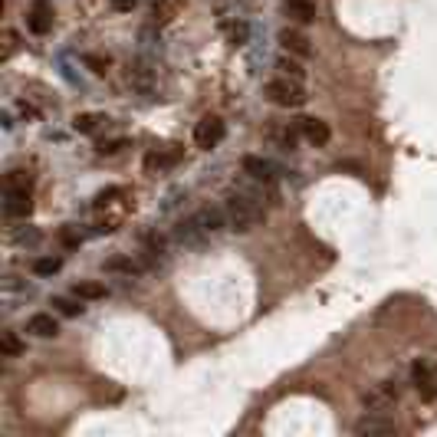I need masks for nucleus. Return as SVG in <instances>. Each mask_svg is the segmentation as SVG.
I'll return each instance as SVG.
<instances>
[{"mask_svg": "<svg viewBox=\"0 0 437 437\" xmlns=\"http://www.w3.org/2000/svg\"><path fill=\"white\" fill-rule=\"evenodd\" d=\"M263 194L260 191H237L224 200V217H227V227L237 230V234H250L263 220Z\"/></svg>", "mask_w": 437, "mask_h": 437, "instance_id": "f257e3e1", "label": "nucleus"}, {"mask_svg": "<svg viewBox=\"0 0 437 437\" xmlns=\"http://www.w3.org/2000/svg\"><path fill=\"white\" fill-rule=\"evenodd\" d=\"M401 391H405L401 375H388V378H381L378 385H371V388L361 395V408L375 411V414H388V411L395 408V401L401 398Z\"/></svg>", "mask_w": 437, "mask_h": 437, "instance_id": "f03ea898", "label": "nucleus"}, {"mask_svg": "<svg viewBox=\"0 0 437 437\" xmlns=\"http://www.w3.org/2000/svg\"><path fill=\"white\" fill-rule=\"evenodd\" d=\"M266 99L283 109H299L306 102V89L299 79H289V76H280V79H270L266 83Z\"/></svg>", "mask_w": 437, "mask_h": 437, "instance_id": "7ed1b4c3", "label": "nucleus"}, {"mask_svg": "<svg viewBox=\"0 0 437 437\" xmlns=\"http://www.w3.org/2000/svg\"><path fill=\"white\" fill-rule=\"evenodd\" d=\"M411 385L418 388V395L424 401H437V361L418 359L411 365Z\"/></svg>", "mask_w": 437, "mask_h": 437, "instance_id": "20e7f679", "label": "nucleus"}, {"mask_svg": "<svg viewBox=\"0 0 437 437\" xmlns=\"http://www.w3.org/2000/svg\"><path fill=\"white\" fill-rule=\"evenodd\" d=\"M220 142H224V119L204 115V119L194 125V145H198L200 152H210V148H217Z\"/></svg>", "mask_w": 437, "mask_h": 437, "instance_id": "39448f33", "label": "nucleus"}, {"mask_svg": "<svg viewBox=\"0 0 437 437\" xmlns=\"http://www.w3.org/2000/svg\"><path fill=\"white\" fill-rule=\"evenodd\" d=\"M352 434H359V437L395 434V421H388L385 414H375V411H365V418H359L352 424Z\"/></svg>", "mask_w": 437, "mask_h": 437, "instance_id": "423d86ee", "label": "nucleus"}, {"mask_svg": "<svg viewBox=\"0 0 437 437\" xmlns=\"http://www.w3.org/2000/svg\"><path fill=\"white\" fill-rule=\"evenodd\" d=\"M296 128H299V135H303L309 145H316V148L329 145V125L319 122V119H299V122H296Z\"/></svg>", "mask_w": 437, "mask_h": 437, "instance_id": "0eeeda50", "label": "nucleus"}, {"mask_svg": "<svg viewBox=\"0 0 437 437\" xmlns=\"http://www.w3.org/2000/svg\"><path fill=\"white\" fill-rule=\"evenodd\" d=\"M244 174H250L253 181H260V184H273L276 181V168L266 158H260V155H247L244 158Z\"/></svg>", "mask_w": 437, "mask_h": 437, "instance_id": "6e6552de", "label": "nucleus"}, {"mask_svg": "<svg viewBox=\"0 0 437 437\" xmlns=\"http://www.w3.org/2000/svg\"><path fill=\"white\" fill-rule=\"evenodd\" d=\"M280 43H283V49L286 53H293V56H309V53H313L309 37H306L303 30H293V27L280 30Z\"/></svg>", "mask_w": 437, "mask_h": 437, "instance_id": "1a4fd4ad", "label": "nucleus"}, {"mask_svg": "<svg viewBox=\"0 0 437 437\" xmlns=\"http://www.w3.org/2000/svg\"><path fill=\"white\" fill-rule=\"evenodd\" d=\"M27 333H30V335H37V339H53V335H59L56 316H49V313L30 316V319H27Z\"/></svg>", "mask_w": 437, "mask_h": 437, "instance_id": "9d476101", "label": "nucleus"}, {"mask_svg": "<svg viewBox=\"0 0 437 437\" xmlns=\"http://www.w3.org/2000/svg\"><path fill=\"white\" fill-rule=\"evenodd\" d=\"M33 210V200H30V191H13L7 188V200H4V214L7 217H27Z\"/></svg>", "mask_w": 437, "mask_h": 437, "instance_id": "9b49d317", "label": "nucleus"}, {"mask_svg": "<svg viewBox=\"0 0 437 437\" xmlns=\"http://www.w3.org/2000/svg\"><path fill=\"white\" fill-rule=\"evenodd\" d=\"M27 23H30V30H33V33H40V37H43V33H49V27H53V10H49L47 0H37V4H33Z\"/></svg>", "mask_w": 437, "mask_h": 437, "instance_id": "f8f14e48", "label": "nucleus"}, {"mask_svg": "<svg viewBox=\"0 0 437 437\" xmlns=\"http://www.w3.org/2000/svg\"><path fill=\"white\" fill-rule=\"evenodd\" d=\"M283 7H286V13H289L296 23H313V20H316V4H313V0H286Z\"/></svg>", "mask_w": 437, "mask_h": 437, "instance_id": "ddd939ff", "label": "nucleus"}, {"mask_svg": "<svg viewBox=\"0 0 437 437\" xmlns=\"http://www.w3.org/2000/svg\"><path fill=\"white\" fill-rule=\"evenodd\" d=\"M105 122H109V119H105L102 112H83V115H76V119H73V128H76V132H83V135H92V132H99Z\"/></svg>", "mask_w": 437, "mask_h": 437, "instance_id": "4468645a", "label": "nucleus"}, {"mask_svg": "<svg viewBox=\"0 0 437 437\" xmlns=\"http://www.w3.org/2000/svg\"><path fill=\"white\" fill-rule=\"evenodd\" d=\"M174 13H178V4H174V0H155L152 4V23H158V27H164Z\"/></svg>", "mask_w": 437, "mask_h": 437, "instance_id": "2eb2a0df", "label": "nucleus"}, {"mask_svg": "<svg viewBox=\"0 0 437 437\" xmlns=\"http://www.w3.org/2000/svg\"><path fill=\"white\" fill-rule=\"evenodd\" d=\"M73 296H76V299H102V296H105V286L95 283V280H83V283L73 286Z\"/></svg>", "mask_w": 437, "mask_h": 437, "instance_id": "dca6fc26", "label": "nucleus"}, {"mask_svg": "<svg viewBox=\"0 0 437 437\" xmlns=\"http://www.w3.org/2000/svg\"><path fill=\"white\" fill-rule=\"evenodd\" d=\"M0 352H4L7 359H17V355H23V352H27V345L20 342L17 333H4V335H0Z\"/></svg>", "mask_w": 437, "mask_h": 437, "instance_id": "f3484780", "label": "nucleus"}, {"mask_svg": "<svg viewBox=\"0 0 437 437\" xmlns=\"http://www.w3.org/2000/svg\"><path fill=\"white\" fill-rule=\"evenodd\" d=\"M276 69H280L283 76H289V79H299V83H303V76H306L303 63H296L293 56H280V59H276Z\"/></svg>", "mask_w": 437, "mask_h": 437, "instance_id": "a211bd4d", "label": "nucleus"}, {"mask_svg": "<svg viewBox=\"0 0 437 437\" xmlns=\"http://www.w3.org/2000/svg\"><path fill=\"white\" fill-rule=\"evenodd\" d=\"M53 306H56V313L59 316H69V319H73V316H83V309H86V306H83V299H66V296H56V299H53Z\"/></svg>", "mask_w": 437, "mask_h": 437, "instance_id": "6ab92c4d", "label": "nucleus"}, {"mask_svg": "<svg viewBox=\"0 0 437 437\" xmlns=\"http://www.w3.org/2000/svg\"><path fill=\"white\" fill-rule=\"evenodd\" d=\"M178 162V152H152L148 155V158H145V164H148V168H158V172H162V168H172V164Z\"/></svg>", "mask_w": 437, "mask_h": 437, "instance_id": "aec40b11", "label": "nucleus"}, {"mask_svg": "<svg viewBox=\"0 0 437 437\" xmlns=\"http://www.w3.org/2000/svg\"><path fill=\"white\" fill-rule=\"evenodd\" d=\"M59 266H63V260L59 257H43V260L33 263V273L37 276H53V273H59Z\"/></svg>", "mask_w": 437, "mask_h": 437, "instance_id": "412c9836", "label": "nucleus"}, {"mask_svg": "<svg viewBox=\"0 0 437 437\" xmlns=\"http://www.w3.org/2000/svg\"><path fill=\"white\" fill-rule=\"evenodd\" d=\"M7 188H13V191H30V174H27V172H10V174H7Z\"/></svg>", "mask_w": 437, "mask_h": 437, "instance_id": "4be33fe9", "label": "nucleus"}, {"mask_svg": "<svg viewBox=\"0 0 437 437\" xmlns=\"http://www.w3.org/2000/svg\"><path fill=\"white\" fill-rule=\"evenodd\" d=\"M125 145H128V138H109V142H99L95 152L99 155H115V152H122Z\"/></svg>", "mask_w": 437, "mask_h": 437, "instance_id": "5701e85b", "label": "nucleus"}, {"mask_svg": "<svg viewBox=\"0 0 437 437\" xmlns=\"http://www.w3.org/2000/svg\"><path fill=\"white\" fill-rule=\"evenodd\" d=\"M83 63H86L92 73H105V66H109V59H102V56H92V53H86L83 56Z\"/></svg>", "mask_w": 437, "mask_h": 437, "instance_id": "b1692460", "label": "nucleus"}, {"mask_svg": "<svg viewBox=\"0 0 437 437\" xmlns=\"http://www.w3.org/2000/svg\"><path fill=\"white\" fill-rule=\"evenodd\" d=\"M13 240H17V244H37V240H40V230H33V227L17 230V234H13Z\"/></svg>", "mask_w": 437, "mask_h": 437, "instance_id": "393cba45", "label": "nucleus"}, {"mask_svg": "<svg viewBox=\"0 0 437 437\" xmlns=\"http://www.w3.org/2000/svg\"><path fill=\"white\" fill-rule=\"evenodd\" d=\"M135 4H138V0H112V7L119 10V13H128V10H135Z\"/></svg>", "mask_w": 437, "mask_h": 437, "instance_id": "a878e982", "label": "nucleus"}]
</instances>
